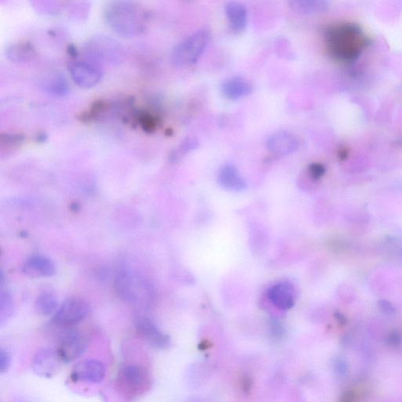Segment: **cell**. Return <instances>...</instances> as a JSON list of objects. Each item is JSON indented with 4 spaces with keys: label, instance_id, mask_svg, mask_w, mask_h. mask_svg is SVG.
<instances>
[{
    "label": "cell",
    "instance_id": "cb8c5ba5",
    "mask_svg": "<svg viewBox=\"0 0 402 402\" xmlns=\"http://www.w3.org/2000/svg\"><path fill=\"white\" fill-rule=\"evenodd\" d=\"M311 171L313 176L317 178L321 176L323 174H324L325 172L324 168L321 166V165L319 164L313 165V166L311 168Z\"/></svg>",
    "mask_w": 402,
    "mask_h": 402
},
{
    "label": "cell",
    "instance_id": "9a60e30c",
    "mask_svg": "<svg viewBox=\"0 0 402 402\" xmlns=\"http://www.w3.org/2000/svg\"><path fill=\"white\" fill-rule=\"evenodd\" d=\"M226 19L235 33H241L248 25V11L246 6L238 1L228 2L225 6Z\"/></svg>",
    "mask_w": 402,
    "mask_h": 402
},
{
    "label": "cell",
    "instance_id": "2e32d148",
    "mask_svg": "<svg viewBox=\"0 0 402 402\" xmlns=\"http://www.w3.org/2000/svg\"><path fill=\"white\" fill-rule=\"evenodd\" d=\"M218 182L226 190L240 192L246 188V184L233 165L227 164L219 171Z\"/></svg>",
    "mask_w": 402,
    "mask_h": 402
},
{
    "label": "cell",
    "instance_id": "ffe728a7",
    "mask_svg": "<svg viewBox=\"0 0 402 402\" xmlns=\"http://www.w3.org/2000/svg\"><path fill=\"white\" fill-rule=\"evenodd\" d=\"M35 309L39 314L45 316L57 311L59 309L57 297L49 291H42L36 298Z\"/></svg>",
    "mask_w": 402,
    "mask_h": 402
},
{
    "label": "cell",
    "instance_id": "e0dca14e",
    "mask_svg": "<svg viewBox=\"0 0 402 402\" xmlns=\"http://www.w3.org/2000/svg\"><path fill=\"white\" fill-rule=\"evenodd\" d=\"M222 91L226 97L236 100L248 96L252 91V86L246 79L235 76L223 82Z\"/></svg>",
    "mask_w": 402,
    "mask_h": 402
},
{
    "label": "cell",
    "instance_id": "277c9868",
    "mask_svg": "<svg viewBox=\"0 0 402 402\" xmlns=\"http://www.w3.org/2000/svg\"><path fill=\"white\" fill-rule=\"evenodd\" d=\"M210 37V31L207 29H202L186 38L172 51L173 65L179 68L195 65L206 50Z\"/></svg>",
    "mask_w": 402,
    "mask_h": 402
},
{
    "label": "cell",
    "instance_id": "5bb4252c",
    "mask_svg": "<svg viewBox=\"0 0 402 402\" xmlns=\"http://www.w3.org/2000/svg\"><path fill=\"white\" fill-rule=\"evenodd\" d=\"M266 146L275 154L286 155L296 151L298 140L288 132L280 131L267 140Z\"/></svg>",
    "mask_w": 402,
    "mask_h": 402
},
{
    "label": "cell",
    "instance_id": "8fae6325",
    "mask_svg": "<svg viewBox=\"0 0 402 402\" xmlns=\"http://www.w3.org/2000/svg\"><path fill=\"white\" fill-rule=\"evenodd\" d=\"M61 362L57 351L44 349L36 353L33 361V370L39 376L51 378L59 372Z\"/></svg>",
    "mask_w": 402,
    "mask_h": 402
},
{
    "label": "cell",
    "instance_id": "7c38bea8",
    "mask_svg": "<svg viewBox=\"0 0 402 402\" xmlns=\"http://www.w3.org/2000/svg\"><path fill=\"white\" fill-rule=\"evenodd\" d=\"M21 272L33 278H51L56 273V267L49 258L34 255L24 262Z\"/></svg>",
    "mask_w": 402,
    "mask_h": 402
},
{
    "label": "cell",
    "instance_id": "44dd1931",
    "mask_svg": "<svg viewBox=\"0 0 402 402\" xmlns=\"http://www.w3.org/2000/svg\"><path fill=\"white\" fill-rule=\"evenodd\" d=\"M14 304L10 291L1 286L0 291V322L1 326L9 320L14 313Z\"/></svg>",
    "mask_w": 402,
    "mask_h": 402
},
{
    "label": "cell",
    "instance_id": "9c48e42d",
    "mask_svg": "<svg viewBox=\"0 0 402 402\" xmlns=\"http://www.w3.org/2000/svg\"><path fill=\"white\" fill-rule=\"evenodd\" d=\"M139 336L146 343L156 349H165L170 345V338L164 334L154 323L146 317H139L135 321Z\"/></svg>",
    "mask_w": 402,
    "mask_h": 402
},
{
    "label": "cell",
    "instance_id": "603a6c76",
    "mask_svg": "<svg viewBox=\"0 0 402 402\" xmlns=\"http://www.w3.org/2000/svg\"><path fill=\"white\" fill-rule=\"evenodd\" d=\"M11 364V357L9 352L4 349L0 351V373H6Z\"/></svg>",
    "mask_w": 402,
    "mask_h": 402
},
{
    "label": "cell",
    "instance_id": "7402d4cb",
    "mask_svg": "<svg viewBox=\"0 0 402 402\" xmlns=\"http://www.w3.org/2000/svg\"><path fill=\"white\" fill-rule=\"evenodd\" d=\"M49 89L51 92L63 96L68 91V85L64 77L55 76L49 84Z\"/></svg>",
    "mask_w": 402,
    "mask_h": 402
},
{
    "label": "cell",
    "instance_id": "3957f363",
    "mask_svg": "<svg viewBox=\"0 0 402 402\" xmlns=\"http://www.w3.org/2000/svg\"><path fill=\"white\" fill-rule=\"evenodd\" d=\"M114 286L124 301L134 305H148L152 298V288L143 276L126 264L117 268Z\"/></svg>",
    "mask_w": 402,
    "mask_h": 402
},
{
    "label": "cell",
    "instance_id": "7a4b0ae2",
    "mask_svg": "<svg viewBox=\"0 0 402 402\" xmlns=\"http://www.w3.org/2000/svg\"><path fill=\"white\" fill-rule=\"evenodd\" d=\"M104 19L116 34L132 38L143 34L146 27L145 11L131 0H111L105 6Z\"/></svg>",
    "mask_w": 402,
    "mask_h": 402
},
{
    "label": "cell",
    "instance_id": "ba28073f",
    "mask_svg": "<svg viewBox=\"0 0 402 402\" xmlns=\"http://www.w3.org/2000/svg\"><path fill=\"white\" fill-rule=\"evenodd\" d=\"M69 73L74 82L80 88L89 89L96 86L101 80L100 68L89 61H76L69 67Z\"/></svg>",
    "mask_w": 402,
    "mask_h": 402
},
{
    "label": "cell",
    "instance_id": "d6986e66",
    "mask_svg": "<svg viewBox=\"0 0 402 402\" xmlns=\"http://www.w3.org/2000/svg\"><path fill=\"white\" fill-rule=\"evenodd\" d=\"M293 9L301 14H314L325 12L328 8L327 0H291Z\"/></svg>",
    "mask_w": 402,
    "mask_h": 402
},
{
    "label": "cell",
    "instance_id": "30bf717a",
    "mask_svg": "<svg viewBox=\"0 0 402 402\" xmlns=\"http://www.w3.org/2000/svg\"><path fill=\"white\" fill-rule=\"evenodd\" d=\"M106 367L102 362L96 359L81 361L73 369L71 379L74 382L99 383L105 379Z\"/></svg>",
    "mask_w": 402,
    "mask_h": 402
},
{
    "label": "cell",
    "instance_id": "8992f818",
    "mask_svg": "<svg viewBox=\"0 0 402 402\" xmlns=\"http://www.w3.org/2000/svg\"><path fill=\"white\" fill-rule=\"evenodd\" d=\"M90 312L91 307L84 299L72 297L66 299L59 307L53 321L60 326H74L88 317Z\"/></svg>",
    "mask_w": 402,
    "mask_h": 402
},
{
    "label": "cell",
    "instance_id": "ac0fdd59",
    "mask_svg": "<svg viewBox=\"0 0 402 402\" xmlns=\"http://www.w3.org/2000/svg\"><path fill=\"white\" fill-rule=\"evenodd\" d=\"M36 54L34 46L27 42L14 44L8 47L6 54L8 59L16 63L26 62Z\"/></svg>",
    "mask_w": 402,
    "mask_h": 402
},
{
    "label": "cell",
    "instance_id": "6da1fadb",
    "mask_svg": "<svg viewBox=\"0 0 402 402\" xmlns=\"http://www.w3.org/2000/svg\"><path fill=\"white\" fill-rule=\"evenodd\" d=\"M325 38L330 56L343 63L356 61L370 44L363 29L350 22L328 27Z\"/></svg>",
    "mask_w": 402,
    "mask_h": 402
},
{
    "label": "cell",
    "instance_id": "52a82bcc",
    "mask_svg": "<svg viewBox=\"0 0 402 402\" xmlns=\"http://www.w3.org/2000/svg\"><path fill=\"white\" fill-rule=\"evenodd\" d=\"M86 348H88L86 338L81 333L72 331L61 337L57 352L62 362L70 363L81 357Z\"/></svg>",
    "mask_w": 402,
    "mask_h": 402
},
{
    "label": "cell",
    "instance_id": "4fadbf2b",
    "mask_svg": "<svg viewBox=\"0 0 402 402\" xmlns=\"http://www.w3.org/2000/svg\"><path fill=\"white\" fill-rule=\"evenodd\" d=\"M267 296L278 308L289 310L295 304L296 293L293 286L288 283H279L268 290Z\"/></svg>",
    "mask_w": 402,
    "mask_h": 402
},
{
    "label": "cell",
    "instance_id": "5b68a950",
    "mask_svg": "<svg viewBox=\"0 0 402 402\" xmlns=\"http://www.w3.org/2000/svg\"><path fill=\"white\" fill-rule=\"evenodd\" d=\"M149 376L147 370L139 365H128L121 368L116 378L118 390L125 397L137 398L143 396L149 388Z\"/></svg>",
    "mask_w": 402,
    "mask_h": 402
}]
</instances>
